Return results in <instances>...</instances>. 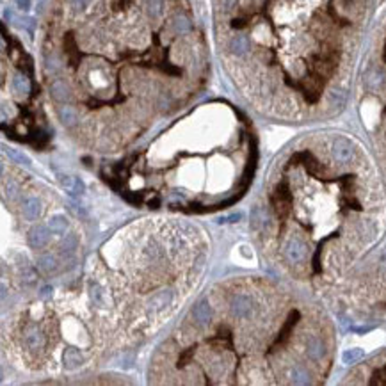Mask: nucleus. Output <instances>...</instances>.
<instances>
[{
	"label": "nucleus",
	"instance_id": "obj_1",
	"mask_svg": "<svg viewBox=\"0 0 386 386\" xmlns=\"http://www.w3.org/2000/svg\"><path fill=\"white\" fill-rule=\"evenodd\" d=\"M331 155L336 159V161L351 162V161H354V157H356V151H354V146L349 139L336 137L331 146Z\"/></svg>",
	"mask_w": 386,
	"mask_h": 386
},
{
	"label": "nucleus",
	"instance_id": "obj_2",
	"mask_svg": "<svg viewBox=\"0 0 386 386\" xmlns=\"http://www.w3.org/2000/svg\"><path fill=\"white\" fill-rule=\"evenodd\" d=\"M229 308H231V314L235 315L237 319H246L251 315L253 312V301L251 297L244 294H237L234 295L231 302H229Z\"/></svg>",
	"mask_w": 386,
	"mask_h": 386
},
{
	"label": "nucleus",
	"instance_id": "obj_3",
	"mask_svg": "<svg viewBox=\"0 0 386 386\" xmlns=\"http://www.w3.org/2000/svg\"><path fill=\"white\" fill-rule=\"evenodd\" d=\"M306 356L312 361H321L326 356V343L322 340V336L312 335L310 338L306 340Z\"/></svg>",
	"mask_w": 386,
	"mask_h": 386
},
{
	"label": "nucleus",
	"instance_id": "obj_4",
	"mask_svg": "<svg viewBox=\"0 0 386 386\" xmlns=\"http://www.w3.org/2000/svg\"><path fill=\"white\" fill-rule=\"evenodd\" d=\"M48 241H50V228H48V226L37 224V226H34V228L30 229V234H29L30 248L41 249V248H45V246L48 244Z\"/></svg>",
	"mask_w": 386,
	"mask_h": 386
},
{
	"label": "nucleus",
	"instance_id": "obj_5",
	"mask_svg": "<svg viewBox=\"0 0 386 386\" xmlns=\"http://www.w3.org/2000/svg\"><path fill=\"white\" fill-rule=\"evenodd\" d=\"M23 343H25V347L29 351H40V349H43V345H45L43 333H41L40 329L36 328V326H30V328H27V331H25V338H23Z\"/></svg>",
	"mask_w": 386,
	"mask_h": 386
},
{
	"label": "nucleus",
	"instance_id": "obj_6",
	"mask_svg": "<svg viewBox=\"0 0 386 386\" xmlns=\"http://www.w3.org/2000/svg\"><path fill=\"white\" fill-rule=\"evenodd\" d=\"M192 315H194V321H196L198 326H207L208 322H210V319H212L210 304H208L207 301H201L200 304L194 308Z\"/></svg>",
	"mask_w": 386,
	"mask_h": 386
},
{
	"label": "nucleus",
	"instance_id": "obj_7",
	"mask_svg": "<svg viewBox=\"0 0 386 386\" xmlns=\"http://www.w3.org/2000/svg\"><path fill=\"white\" fill-rule=\"evenodd\" d=\"M41 212V203L37 198H27L23 200V215H25L29 221H36L40 217Z\"/></svg>",
	"mask_w": 386,
	"mask_h": 386
},
{
	"label": "nucleus",
	"instance_id": "obj_8",
	"mask_svg": "<svg viewBox=\"0 0 386 386\" xmlns=\"http://www.w3.org/2000/svg\"><path fill=\"white\" fill-rule=\"evenodd\" d=\"M64 365L66 368H69V370H73V368L76 367H81L82 363H84V356L81 354V351L79 349H73V347H69V349L64 351Z\"/></svg>",
	"mask_w": 386,
	"mask_h": 386
},
{
	"label": "nucleus",
	"instance_id": "obj_9",
	"mask_svg": "<svg viewBox=\"0 0 386 386\" xmlns=\"http://www.w3.org/2000/svg\"><path fill=\"white\" fill-rule=\"evenodd\" d=\"M173 301V292L169 290H164V292H159L157 295H153L151 302H149V306H153V308H157V310H162V308H166V306H169Z\"/></svg>",
	"mask_w": 386,
	"mask_h": 386
},
{
	"label": "nucleus",
	"instance_id": "obj_10",
	"mask_svg": "<svg viewBox=\"0 0 386 386\" xmlns=\"http://www.w3.org/2000/svg\"><path fill=\"white\" fill-rule=\"evenodd\" d=\"M37 267L41 269V273L45 274H54L55 269H57V260L52 255H43L37 258Z\"/></svg>",
	"mask_w": 386,
	"mask_h": 386
},
{
	"label": "nucleus",
	"instance_id": "obj_11",
	"mask_svg": "<svg viewBox=\"0 0 386 386\" xmlns=\"http://www.w3.org/2000/svg\"><path fill=\"white\" fill-rule=\"evenodd\" d=\"M89 295H91V301L95 302V306H98V308H107L109 301H107V294H105V290H103L102 287L93 285Z\"/></svg>",
	"mask_w": 386,
	"mask_h": 386
},
{
	"label": "nucleus",
	"instance_id": "obj_12",
	"mask_svg": "<svg viewBox=\"0 0 386 386\" xmlns=\"http://www.w3.org/2000/svg\"><path fill=\"white\" fill-rule=\"evenodd\" d=\"M48 228H50L52 234H64L66 228H68V221L62 215H54V217L48 219Z\"/></svg>",
	"mask_w": 386,
	"mask_h": 386
},
{
	"label": "nucleus",
	"instance_id": "obj_13",
	"mask_svg": "<svg viewBox=\"0 0 386 386\" xmlns=\"http://www.w3.org/2000/svg\"><path fill=\"white\" fill-rule=\"evenodd\" d=\"M59 116H61V121L66 127H73V125H76V121H79V114H76V110L73 109V107H62V109L59 110Z\"/></svg>",
	"mask_w": 386,
	"mask_h": 386
},
{
	"label": "nucleus",
	"instance_id": "obj_14",
	"mask_svg": "<svg viewBox=\"0 0 386 386\" xmlns=\"http://www.w3.org/2000/svg\"><path fill=\"white\" fill-rule=\"evenodd\" d=\"M13 86H15V89L20 95H27L29 93V81L25 79V75H16L13 79Z\"/></svg>",
	"mask_w": 386,
	"mask_h": 386
},
{
	"label": "nucleus",
	"instance_id": "obj_15",
	"mask_svg": "<svg viewBox=\"0 0 386 386\" xmlns=\"http://www.w3.org/2000/svg\"><path fill=\"white\" fill-rule=\"evenodd\" d=\"M363 358V351L361 349H351L343 353V363H356L358 360Z\"/></svg>",
	"mask_w": 386,
	"mask_h": 386
},
{
	"label": "nucleus",
	"instance_id": "obj_16",
	"mask_svg": "<svg viewBox=\"0 0 386 386\" xmlns=\"http://www.w3.org/2000/svg\"><path fill=\"white\" fill-rule=\"evenodd\" d=\"M8 153H9V155H11L13 159H15V161L22 162V164H25V166H30V161L25 157V155H22V153L15 151V149H8Z\"/></svg>",
	"mask_w": 386,
	"mask_h": 386
},
{
	"label": "nucleus",
	"instance_id": "obj_17",
	"mask_svg": "<svg viewBox=\"0 0 386 386\" xmlns=\"http://www.w3.org/2000/svg\"><path fill=\"white\" fill-rule=\"evenodd\" d=\"M62 248H64L66 251H73V249L76 248V237H75V235H68V237H66L64 246H62Z\"/></svg>",
	"mask_w": 386,
	"mask_h": 386
},
{
	"label": "nucleus",
	"instance_id": "obj_18",
	"mask_svg": "<svg viewBox=\"0 0 386 386\" xmlns=\"http://www.w3.org/2000/svg\"><path fill=\"white\" fill-rule=\"evenodd\" d=\"M6 190H8V196H9V200H13V198L16 196V185H15V182L13 180H9L8 182V185H6Z\"/></svg>",
	"mask_w": 386,
	"mask_h": 386
},
{
	"label": "nucleus",
	"instance_id": "obj_19",
	"mask_svg": "<svg viewBox=\"0 0 386 386\" xmlns=\"http://www.w3.org/2000/svg\"><path fill=\"white\" fill-rule=\"evenodd\" d=\"M192 353H194V351H192V349H189V351H185V353H183L182 356H180V361H178L180 367H183V365H185L187 361H189V358L192 356Z\"/></svg>",
	"mask_w": 386,
	"mask_h": 386
},
{
	"label": "nucleus",
	"instance_id": "obj_20",
	"mask_svg": "<svg viewBox=\"0 0 386 386\" xmlns=\"http://www.w3.org/2000/svg\"><path fill=\"white\" fill-rule=\"evenodd\" d=\"M82 189H84V183H82L81 180H75V185H73V189H71V194H81Z\"/></svg>",
	"mask_w": 386,
	"mask_h": 386
},
{
	"label": "nucleus",
	"instance_id": "obj_21",
	"mask_svg": "<svg viewBox=\"0 0 386 386\" xmlns=\"http://www.w3.org/2000/svg\"><path fill=\"white\" fill-rule=\"evenodd\" d=\"M16 2H18V8L23 9V11H27L30 8V0H16Z\"/></svg>",
	"mask_w": 386,
	"mask_h": 386
},
{
	"label": "nucleus",
	"instance_id": "obj_22",
	"mask_svg": "<svg viewBox=\"0 0 386 386\" xmlns=\"http://www.w3.org/2000/svg\"><path fill=\"white\" fill-rule=\"evenodd\" d=\"M50 292H52V288H50V287H45L43 290H41V297H45V299H47L48 295H50Z\"/></svg>",
	"mask_w": 386,
	"mask_h": 386
}]
</instances>
